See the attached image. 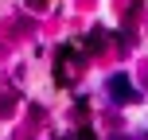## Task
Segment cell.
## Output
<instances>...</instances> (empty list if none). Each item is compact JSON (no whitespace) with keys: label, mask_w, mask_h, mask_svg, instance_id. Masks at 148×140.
I'll use <instances>...</instances> for the list:
<instances>
[{"label":"cell","mask_w":148,"mask_h":140,"mask_svg":"<svg viewBox=\"0 0 148 140\" xmlns=\"http://www.w3.org/2000/svg\"><path fill=\"white\" fill-rule=\"evenodd\" d=\"M109 97L113 101H136V89H133V82L125 74H113L109 78Z\"/></svg>","instance_id":"6da1fadb"}]
</instances>
